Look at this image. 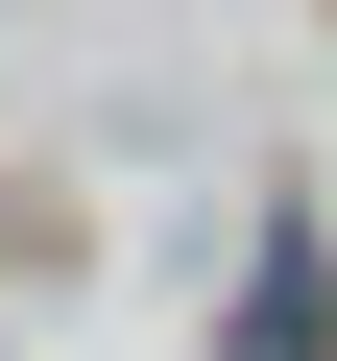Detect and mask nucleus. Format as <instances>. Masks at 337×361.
<instances>
[{
    "instance_id": "f257e3e1",
    "label": "nucleus",
    "mask_w": 337,
    "mask_h": 361,
    "mask_svg": "<svg viewBox=\"0 0 337 361\" xmlns=\"http://www.w3.org/2000/svg\"><path fill=\"white\" fill-rule=\"evenodd\" d=\"M241 361H313V241L265 217V289H241Z\"/></svg>"
}]
</instances>
